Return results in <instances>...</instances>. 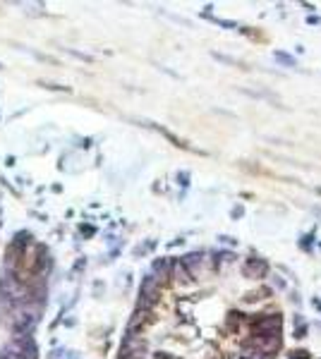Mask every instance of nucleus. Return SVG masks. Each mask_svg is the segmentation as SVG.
Instances as JSON below:
<instances>
[{
  "label": "nucleus",
  "instance_id": "f257e3e1",
  "mask_svg": "<svg viewBox=\"0 0 321 359\" xmlns=\"http://www.w3.org/2000/svg\"><path fill=\"white\" fill-rule=\"evenodd\" d=\"M249 326H252L254 335H264V338L281 335L283 316L281 314H256L254 318H249Z\"/></svg>",
  "mask_w": 321,
  "mask_h": 359
},
{
  "label": "nucleus",
  "instance_id": "f03ea898",
  "mask_svg": "<svg viewBox=\"0 0 321 359\" xmlns=\"http://www.w3.org/2000/svg\"><path fill=\"white\" fill-rule=\"evenodd\" d=\"M242 273H244V278H254V280H259V278L268 276V264L264 262V259H247V262L242 264Z\"/></svg>",
  "mask_w": 321,
  "mask_h": 359
},
{
  "label": "nucleus",
  "instance_id": "7ed1b4c3",
  "mask_svg": "<svg viewBox=\"0 0 321 359\" xmlns=\"http://www.w3.org/2000/svg\"><path fill=\"white\" fill-rule=\"evenodd\" d=\"M264 294H271V290H266V287H259V290H254V292H247V294H244V302L254 304V302H259V299H264Z\"/></svg>",
  "mask_w": 321,
  "mask_h": 359
},
{
  "label": "nucleus",
  "instance_id": "20e7f679",
  "mask_svg": "<svg viewBox=\"0 0 321 359\" xmlns=\"http://www.w3.org/2000/svg\"><path fill=\"white\" fill-rule=\"evenodd\" d=\"M240 321H242V314L240 311H230V314H228V328H232V331H235L237 326H240Z\"/></svg>",
  "mask_w": 321,
  "mask_h": 359
},
{
  "label": "nucleus",
  "instance_id": "39448f33",
  "mask_svg": "<svg viewBox=\"0 0 321 359\" xmlns=\"http://www.w3.org/2000/svg\"><path fill=\"white\" fill-rule=\"evenodd\" d=\"M290 359H309V355L305 350H293L290 352Z\"/></svg>",
  "mask_w": 321,
  "mask_h": 359
},
{
  "label": "nucleus",
  "instance_id": "423d86ee",
  "mask_svg": "<svg viewBox=\"0 0 321 359\" xmlns=\"http://www.w3.org/2000/svg\"><path fill=\"white\" fill-rule=\"evenodd\" d=\"M305 333H307V326H297L295 338H305Z\"/></svg>",
  "mask_w": 321,
  "mask_h": 359
},
{
  "label": "nucleus",
  "instance_id": "0eeeda50",
  "mask_svg": "<svg viewBox=\"0 0 321 359\" xmlns=\"http://www.w3.org/2000/svg\"><path fill=\"white\" fill-rule=\"evenodd\" d=\"M242 359H273V357H268V355H244Z\"/></svg>",
  "mask_w": 321,
  "mask_h": 359
}]
</instances>
